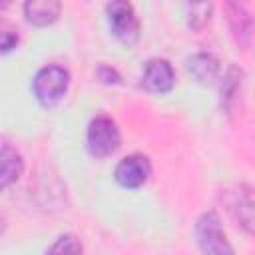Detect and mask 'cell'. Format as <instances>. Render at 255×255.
Wrapping results in <instances>:
<instances>
[{"label":"cell","instance_id":"6da1fadb","mask_svg":"<svg viewBox=\"0 0 255 255\" xmlns=\"http://www.w3.org/2000/svg\"><path fill=\"white\" fill-rule=\"evenodd\" d=\"M68 84H70V76L64 68L44 66L42 70L36 72L34 82H32V90H34L36 100L44 108H52L64 98V94L68 90Z\"/></svg>","mask_w":255,"mask_h":255},{"label":"cell","instance_id":"7a4b0ae2","mask_svg":"<svg viewBox=\"0 0 255 255\" xmlns=\"http://www.w3.org/2000/svg\"><path fill=\"white\" fill-rule=\"evenodd\" d=\"M195 235L203 255H235L215 211H207L197 219Z\"/></svg>","mask_w":255,"mask_h":255},{"label":"cell","instance_id":"3957f363","mask_svg":"<svg viewBox=\"0 0 255 255\" xmlns=\"http://www.w3.org/2000/svg\"><path fill=\"white\" fill-rule=\"evenodd\" d=\"M108 10V18H110V26H112V32L114 36L128 44V46H133L139 38V22L135 18V12L131 8V4L124 2V0H118V2H112L106 6Z\"/></svg>","mask_w":255,"mask_h":255},{"label":"cell","instance_id":"277c9868","mask_svg":"<svg viewBox=\"0 0 255 255\" xmlns=\"http://www.w3.org/2000/svg\"><path fill=\"white\" fill-rule=\"evenodd\" d=\"M88 147L94 155L104 157L120 147V129L114 120L100 116L88 126Z\"/></svg>","mask_w":255,"mask_h":255},{"label":"cell","instance_id":"5b68a950","mask_svg":"<svg viewBox=\"0 0 255 255\" xmlns=\"http://www.w3.org/2000/svg\"><path fill=\"white\" fill-rule=\"evenodd\" d=\"M149 171H151V165H149V159L145 155H129L118 163L116 181L122 187L135 189V187L145 183V179L149 177Z\"/></svg>","mask_w":255,"mask_h":255},{"label":"cell","instance_id":"8992f818","mask_svg":"<svg viewBox=\"0 0 255 255\" xmlns=\"http://www.w3.org/2000/svg\"><path fill=\"white\" fill-rule=\"evenodd\" d=\"M175 84V72L171 68V64L163 58H155L149 60L143 68V76H141V86L149 92H169Z\"/></svg>","mask_w":255,"mask_h":255},{"label":"cell","instance_id":"52a82bcc","mask_svg":"<svg viewBox=\"0 0 255 255\" xmlns=\"http://www.w3.org/2000/svg\"><path fill=\"white\" fill-rule=\"evenodd\" d=\"M231 211L243 229L255 233V189H239L233 193Z\"/></svg>","mask_w":255,"mask_h":255},{"label":"cell","instance_id":"ba28073f","mask_svg":"<svg viewBox=\"0 0 255 255\" xmlns=\"http://www.w3.org/2000/svg\"><path fill=\"white\" fill-rule=\"evenodd\" d=\"M225 10H227V20H229V26H231V32L237 40V44H247L251 34H253V20H251V14L241 6V4H235V2H229L225 4Z\"/></svg>","mask_w":255,"mask_h":255},{"label":"cell","instance_id":"9c48e42d","mask_svg":"<svg viewBox=\"0 0 255 255\" xmlns=\"http://www.w3.org/2000/svg\"><path fill=\"white\" fill-rule=\"evenodd\" d=\"M24 14H26L28 22H32L36 26H46V24H52L58 18L60 2H54V0H28L24 4Z\"/></svg>","mask_w":255,"mask_h":255},{"label":"cell","instance_id":"30bf717a","mask_svg":"<svg viewBox=\"0 0 255 255\" xmlns=\"http://www.w3.org/2000/svg\"><path fill=\"white\" fill-rule=\"evenodd\" d=\"M187 72L197 82H211V80H215V76L219 72V62L213 54L199 52L187 60Z\"/></svg>","mask_w":255,"mask_h":255},{"label":"cell","instance_id":"8fae6325","mask_svg":"<svg viewBox=\"0 0 255 255\" xmlns=\"http://www.w3.org/2000/svg\"><path fill=\"white\" fill-rule=\"evenodd\" d=\"M0 159H2V175H0V179H2V185L8 187V185H12L20 177L22 167H24V161H22L20 153L14 147H10L8 143L2 145Z\"/></svg>","mask_w":255,"mask_h":255},{"label":"cell","instance_id":"7c38bea8","mask_svg":"<svg viewBox=\"0 0 255 255\" xmlns=\"http://www.w3.org/2000/svg\"><path fill=\"white\" fill-rule=\"evenodd\" d=\"M239 86H241V70L231 66L227 70V74L223 76V82H221V106L225 110L231 108V102L235 100V94H237Z\"/></svg>","mask_w":255,"mask_h":255},{"label":"cell","instance_id":"4fadbf2b","mask_svg":"<svg viewBox=\"0 0 255 255\" xmlns=\"http://www.w3.org/2000/svg\"><path fill=\"white\" fill-rule=\"evenodd\" d=\"M48 255H82V243L72 233L60 235L48 249Z\"/></svg>","mask_w":255,"mask_h":255},{"label":"cell","instance_id":"5bb4252c","mask_svg":"<svg viewBox=\"0 0 255 255\" xmlns=\"http://www.w3.org/2000/svg\"><path fill=\"white\" fill-rule=\"evenodd\" d=\"M211 14V4H187V24L195 30L203 28L209 20Z\"/></svg>","mask_w":255,"mask_h":255},{"label":"cell","instance_id":"9a60e30c","mask_svg":"<svg viewBox=\"0 0 255 255\" xmlns=\"http://www.w3.org/2000/svg\"><path fill=\"white\" fill-rule=\"evenodd\" d=\"M0 40H2V52H8V50H12V48L16 46V42H18V34H16L12 28L4 26L2 32H0Z\"/></svg>","mask_w":255,"mask_h":255}]
</instances>
